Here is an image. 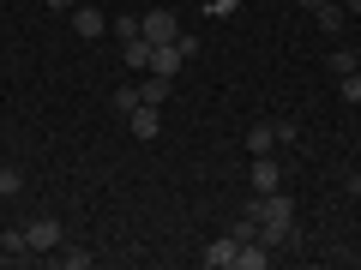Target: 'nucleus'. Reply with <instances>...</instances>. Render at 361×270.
<instances>
[{
	"label": "nucleus",
	"mask_w": 361,
	"mask_h": 270,
	"mask_svg": "<svg viewBox=\"0 0 361 270\" xmlns=\"http://www.w3.org/2000/svg\"><path fill=\"white\" fill-rule=\"evenodd\" d=\"M115 108H121V115H133V108H139V84H127V90H115Z\"/></svg>",
	"instance_id": "obj_18"
},
{
	"label": "nucleus",
	"mask_w": 361,
	"mask_h": 270,
	"mask_svg": "<svg viewBox=\"0 0 361 270\" xmlns=\"http://www.w3.org/2000/svg\"><path fill=\"white\" fill-rule=\"evenodd\" d=\"M139 37L145 42H175L180 37V18L169 13V6H151V13H139Z\"/></svg>",
	"instance_id": "obj_4"
},
{
	"label": "nucleus",
	"mask_w": 361,
	"mask_h": 270,
	"mask_svg": "<svg viewBox=\"0 0 361 270\" xmlns=\"http://www.w3.org/2000/svg\"><path fill=\"white\" fill-rule=\"evenodd\" d=\"M301 6H307V13H313V6H325V0H301Z\"/></svg>",
	"instance_id": "obj_23"
},
{
	"label": "nucleus",
	"mask_w": 361,
	"mask_h": 270,
	"mask_svg": "<svg viewBox=\"0 0 361 270\" xmlns=\"http://www.w3.org/2000/svg\"><path fill=\"white\" fill-rule=\"evenodd\" d=\"M343 186H349V193H355V198H361V168H355V174H349V180H343Z\"/></svg>",
	"instance_id": "obj_22"
},
{
	"label": "nucleus",
	"mask_w": 361,
	"mask_h": 270,
	"mask_svg": "<svg viewBox=\"0 0 361 270\" xmlns=\"http://www.w3.org/2000/svg\"><path fill=\"white\" fill-rule=\"evenodd\" d=\"M259 217V240L277 252V246H289L295 240V205H289L283 193H253V205H247Z\"/></svg>",
	"instance_id": "obj_1"
},
{
	"label": "nucleus",
	"mask_w": 361,
	"mask_h": 270,
	"mask_svg": "<svg viewBox=\"0 0 361 270\" xmlns=\"http://www.w3.org/2000/svg\"><path fill=\"white\" fill-rule=\"evenodd\" d=\"M205 13L211 18H235V13H241V0H205Z\"/></svg>",
	"instance_id": "obj_17"
},
{
	"label": "nucleus",
	"mask_w": 361,
	"mask_h": 270,
	"mask_svg": "<svg viewBox=\"0 0 361 270\" xmlns=\"http://www.w3.org/2000/svg\"><path fill=\"white\" fill-rule=\"evenodd\" d=\"M199 49V37H187V30H180L175 42H157V54H151V72H163V78H175L180 72V60H187V54Z\"/></svg>",
	"instance_id": "obj_3"
},
{
	"label": "nucleus",
	"mask_w": 361,
	"mask_h": 270,
	"mask_svg": "<svg viewBox=\"0 0 361 270\" xmlns=\"http://www.w3.org/2000/svg\"><path fill=\"white\" fill-rule=\"evenodd\" d=\"M109 30H115L121 42H133V37H139V13H121V18H109Z\"/></svg>",
	"instance_id": "obj_15"
},
{
	"label": "nucleus",
	"mask_w": 361,
	"mask_h": 270,
	"mask_svg": "<svg viewBox=\"0 0 361 270\" xmlns=\"http://www.w3.org/2000/svg\"><path fill=\"white\" fill-rule=\"evenodd\" d=\"M25 193V174H18V168H0V198H18Z\"/></svg>",
	"instance_id": "obj_16"
},
{
	"label": "nucleus",
	"mask_w": 361,
	"mask_h": 270,
	"mask_svg": "<svg viewBox=\"0 0 361 270\" xmlns=\"http://www.w3.org/2000/svg\"><path fill=\"white\" fill-rule=\"evenodd\" d=\"M235 252H241V240H235V234H217V240L199 252V264L205 270H235Z\"/></svg>",
	"instance_id": "obj_7"
},
{
	"label": "nucleus",
	"mask_w": 361,
	"mask_h": 270,
	"mask_svg": "<svg viewBox=\"0 0 361 270\" xmlns=\"http://www.w3.org/2000/svg\"><path fill=\"white\" fill-rule=\"evenodd\" d=\"M18 252H30V246H25V229H6V234H0V258H18Z\"/></svg>",
	"instance_id": "obj_14"
},
{
	"label": "nucleus",
	"mask_w": 361,
	"mask_h": 270,
	"mask_svg": "<svg viewBox=\"0 0 361 270\" xmlns=\"http://www.w3.org/2000/svg\"><path fill=\"white\" fill-rule=\"evenodd\" d=\"M61 264H66V270H90L97 258H90V252H61Z\"/></svg>",
	"instance_id": "obj_20"
},
{
	"label": "nucleus",
	"mask_w": 361,
	"mask_h": 270,
	"mask_svg": "<svg viewBox=\"0 0 361 270\" xmlns=\"http://www.w3.org/2000/svg\"><path fill=\"white\" fill-rule=\"evenodd\" d=\"M337 90H343V103H361V72H349V78H337Z\"/></svg>",
	"instance_id": "obj_19"
},
{
	"label": "nucleus",
	"mask_w": 361,
	"mask_h": 270,
	"mask_svg": "<svg viewBox=\"0 0 361 270\" xmlns=\"http://www.w3.org/2000/svg\"><path fill=\"white\" fill-rule=\"evenodd\" d=\"M355 72H361V49H355Z\"/></svg>",
	"instance_id": "obj_25"
},
{
	"label": "nucleus",
	"mask_w": 361,
	"mask_h": 270,
	"mask_svg": "<svg viewBox=\"0 0 361 270\" xmlns=\"http://www.w3.org/2000/svg\"><path fill=\"white\" fill-rule=\"evenodd\" d=\"M325 72H331V78H349V72H355V49H331V54H325Z\"/></svg>",
	"instance_id": "obj_13"
},
{
	"label": "nucleus",
	"mask_w": 361,
	"mask_h": 270,
	"mask_svg": "<svg viewBox=\"0 0 361 270\" xmlns=\"http://www.w3.org/2000/svg\"><path fill=\"white\" fill-rule=\"evenodd\" d=\"M42 6H49V13H73L78 0H42Z\"/></svg>",
	"instance_id": "obj_21"
},
{
	"label": "nucleus",
	"mask_w": 361,
	"mask_h": 270,
	"mask_svg": "<svg viewBox=\"0 0 361 270\" xmlns=\"http://www.w3.org/2000/svg\"><path fill=\"white\" fill-rule=\"evenodd\" d=\"M121 49H127V54H121V60H127L133 72H151V54H157V42H145V37H133V42H121Z\"/></svg>",
	"instance_id": "obj_11"
},
{
	"label": "nucleus",
	"mask_w": 361,
	"mask_h": 270,
	"mask_svg": "<svg viewBox=\"0 0 361 270\" xmlns=\"http://www.w3.org/2000/svg\"><path fill=\"white\" fill-rule=\"evenodd\" d=\"M313 18H319V30H325V37H337V30H343V18H349V6L325 0V6H313Z\"/></svg>",
	"instance_id": "obj_12"
},
{
	"label": "nucleus",
	"mask_w": 361,
	"mask_h": 270,
	"mask_svg": "<svg viewBox=\"0 0 361 270\" xmlns=\"http://www.w3.org/2000/svg\"><path fill=\"white\" fill-rule=\"evenodd\" d=\"M66 25H73V37H78V42H97V37L109 30V13H97L90 0H78L73 13H66Z\"/></svg>",
	"instance_id": "obj_5"
},
{
	"label": "nucleus",
	"mask_w": 361,
	"mask_h": 270,
	"mask_svg": "<svg viewBox=\"0 0 361 270\" xmlns=\"http://www.w3.org/2000/svg\"><path fill=\"white\" fill-rule=\"evenodd\" d=\"M25 246L30 252H54V246H61V217H30L25 222Z\"/></svg>",
	"instance_id": "obj_6"
},
{
	"label": "nucleus",
	"mask_w": 361,
	"mask_h": 270,
	"mask_svg": "<svg viewBox=\"0 0 361 270\" xmlns=\"http://www.w3.org/2000/svg\"><path fill=\"white\" fill-rule=\"evenodd\" d=\"M349 13H355V18H361V0H349Z\"/></svg>",
	"instance_id": "obj_24"
},
{
	"label": "nucleus",
	"mask_w": 361,
	"mask_h": 270,
	"mask_svg": "<svg viewBox=\"0 0 361 270\" xmlns=\"http://www.w3.org/2000/svg\"><path fill=\"white\" fill-rule=\"evenodd\" d=\"M295 120H253V127H247V156H271V150H283V144H295Z\"/></svg>",
	"instance_id": "obj_2"
},
{
	"label": "nucleus",
	"mask_w": 361,
	"mask_h": 270,
	"mask_svg": "<svg viewBox=\"0 0 361 270\" xmlns=\"http://www.w3.org/2000/svg\"><path fill=\"white\" fill-rule=\"evenodd\" d=\"M169 96H175V78H163V72H145V84H139V103H151V108H163Z\"/></svg>",
	"instance_id": "obj_10"
},
{
	"label": "nucleus",
	"mask_w": 361,
	"mask_h": 270,
	"mask_svg": "<svg viewBox=\"0 0 361 270\" xmlns=\"http://www.w3.org/2000/svg\"><path fill=\"white\" fill-rule=\"evenodd\" d=\"M253 193H283V162L277 156H253Z\"/></svg>",
	"instance_id": "obj_8"
},
{
	"label": "nucleus",
	"mask_w": 361,
	"mask_h": 270,
	"mask_svg": "<svg viewBox=\"0 0 361 270\" xmlns=\"http://www.w3.org/2000/svg\"><path fill=\"white\" fill-rule=\"evenodd\" d=\"M127 127H133V139H145V144H151L157 132H163V115H157L151 103H139V108H133V115H127Z\"/></svg>",
	"instance_id": "obj_9"
}]
</instances>
